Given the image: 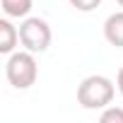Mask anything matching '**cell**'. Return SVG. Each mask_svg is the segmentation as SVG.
<instances>
[{
    "instance_id": "obj_7",
    "label": "cell",
    "mask_w": 123,
    "mask_h": 123,
    "mask_svg": "<svg viewBox=\"0 0 123 123\" xmlns=\"http://www.w3.org/2000/svg\"><path fill=\"white\" fill-rule=\"evenodd\" d=\"M101 123H123V109L121 106H106L104 111H101Z\"/></svg>"
},
{
    "instance_id": "obj_8",
    "label": "cell",
    "mask_w": 123,
    "mask_h": 123,
    "mask_svg": "<svg viewBox=\"0 0 123 123\" xmlns=\"http://www.w3.org/2000/svg\"><path fill=\"white\" fill-rule=\"evenodd\" d=\"M68 3L80 12H92V10H97L101 5V0H68Z\"/></svg>"
},
{
    "instance_id": "obj_1",
    "label": "cell",
    "mask_w": 123,
    "mask_h": 123,
    "mask_svg": "<svg viewBox=\"0 0 123 123\" xmlns=\"http://www.w3.org/2000/svg\"><path fill=\"white\" fill-rule=\"evenodd\" d=\"M113 94H116V85L106 75H89L77 87V104L87 111L106 109L113 101Z\"/></svg>"
},
{
    "instance_id": "obj_10",
    "label": "cell",
    "mask_w": 123,
    "mask_h": 123,
    "mask_svg": "<svg viewBox=\"0 0 123 123\" xmlns=\"http://www.w3.org/2000/svg\"><path fill=\"white\" fill-rule=\"evenodd\" d=\"M116 3H118V5H121V7H123V0H116Z\"/></svg>"
},
{
    "instance_id": "obj_5",
    "label": "cell",
    "mask_w": 123,
    "mask_h": 123,
    "mask_svg": "<svg viewBox=\"0 0 123 123\" xmlns=\"http://www.w3.org/2000/svg\"><path fill=\"white\" fill-rule=\"evenodd\" d=\"M17 41H19V29L10 22V17L0 19V53H5V55L15 53Z\"/></svg>"
},
{
    "instance_id": "obj_4",
    "label": "cell",
    "mask_w": 123,
    "mask_h": 123,
    "mask_svg": "<svg viewBox=\"0 0 123 123\" xmlns=\"http://www.w3.org/2000/svg\"><path fill=\"white\" fill-rule=\"evenodd\" d=\"M104 39L111 46L123 48V10L106 17V22H104Z\"/></svg>"
},
{
    "instance_id": "obj_2",
    "label": "cell",
    "mask_w": 123,
    "mask_h": 123,
    "mask_svg": "<svg viewBox=\"0 0 123 123\" xmlns=\"http://www.w3.org/2000/svg\"><path fill=\"white\" fill-rule=\"evenodd\" d=\"M5 75H7V82L15 89H29L39 77V65H36L34 53L27 51V48L10 53L7 63H5Z\"/></svg>"
},
{
    "instance_id": "obj_6",
    "label": "cell",
    "mask_w": 123,
    "mask_h": 123,
    "mask_svg": "<svg viewBox=\"0 0 123 123\" xmlns=\"http://www.w3.org/2000/svg\"><path fill=\"white\" fill-rule=\"evenodd\" d=\"M0 3H3L5 17H10V19H24L31 12L34 0H0Z\"/></svg>"
},
{
    "instance_id": "obj_9",
    "label": "cell",
    "mask_w": 123,
    "mask_h": 123,
    "mask_svg": "<svg viewBox=\"0 0 123 123\" xmlns=\"http://www.w3.org/2000/svg\"><path fill=\"white\" fill-rule=\"evenodd\" d=\"M116 87H118V92L123 94V68L118 70V75H116Z\"/></svg>"
},
{
    "instance_id": "obj_3",
    "label": "cell",
    "mask_w": 123,
    "mask_h": 123,
    "mask_svg": "<svg viewBox=\"0 0 123 123\" xmlns=\"http://www.w3.org/2000/svg\"><path fill=\"white\" fill-rule=\"evenodd\" d=\"M51 27L46 19L41 17H24V22L19 24V43L31 51V53H43L51 46Z\"/></svg>"
}]
</instances>
